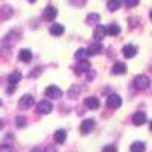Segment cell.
<instances>
[{
  "label": "cell",
  "instance_id": "12",
  "mask_svg": "<svg viewBox=\"0 0 152 152\" xmlns=\"http://www.w3.org/2000/svg\"><path fill=\"white\" fill-rule=\"evenodd\" d=\"M18 58L23 62H29L32 59V52H31L29 49H21L20 52H18Z\"/></svg>",
  "mask_w": 152,
  "mask_h": 152
},
{
  "label": "cell",
  "instance_id": "28",
  "mask_svg": "<svg viewBox=\"0 0 152 152\" xmlns=\"http://www.w3.org/2000/svg\"><path fill=\"white\" fill-rule=\"evenodd\" d=\"M87 79H88V81L94 79V73H93V72H88V76H87Z\"/></svg>",
  "mask_w": 152,
  "mask_h": 152
},
{
  "label": "cell",
  "instance_id": "9",
  "mask_svg": "<svg viewBox=\"0 0 152 152\" xmlns=\"http://www.w3.org/2000/svg\"><path fill=\"white\" fill-rule=\"evenodd\" d=\"M132 123H134L135 126H142V125H145V123H146V114L142 113V111L135 113L134 116H132Z\"/></svg>",
  "mask_w": 152,
  "mask_h": 152
},
{
  "label": "cell",
  "instance_id": "18",
  "mask_svg": "<svg viewBox=\"0 0 152 152\" xmlns=\"http://www.w3.org/2000/svg\"><path fill=\"white\" fill-rule=\"evenodd\" d=\"M88 49V55H99L100 52H102V46L99 44V41L96 44H91L90 47H87Z\"/></svg>",
  "mask_w": 152,
  "mask_h": 152
},
{
  "label": "cell",
  "instance_id": "24",
  "mask_svg": "<svg viewBox=\"0 0 152 152\" xmlns=\"http://www.w3.org/2000/svg\"><path fill=\"white\" fill-rule=\"evenodd\" d=\"M132 152H135V151H145L146 149V146H145V143L143 142H135V143H132L131 145V148H129Z\"/></svg>",
  "mask_w": 152,
  "mask_h": 152
},
{
  "label": "cell",
  "instance_id": "1",
  "mask_svg": "<svg viewBox=\"0 0 152 152\" xmlns=\"http://www.w3.org/2000/svg\"><path fill=\"white\" fill-rule=\"evenodd\" d=\"M134 85H135L137 90H148L149 85H151V79L146 75H138L134 79Z\"/></svg>",
  "mask_w": 152,
  "mask_h": 152
},
{
  "label": "cell",
  "instance_id": "30",
  "mask_svg": "<svg viewBox=\"0 0 152 152\" xmlns=\"http://www.w3.org/2000/svg\"><path fill=\"white\" fill-rule=\"evenodd\" d=\"M149 128H151V131H152V120H151V123H149Z\"/></svg>",
  "mask_w": 152,
  "mask_h": 152
},
{
  "label": "cell",
  "instance_id": "29",
  "mask_svg": "<svg viewBox=\"0 0 152 152\" xmlns=\"http://www.w3.org/2000/svg\"><path fill=\"white\" fill-rule=\"evenodd\" d=\"M2 128H3V122H2V120H0V129H2Z\"/></svg>",
  "mask_w": 152,
  "mask_h": 152
},
{
  "label": "cell",
  "instance_id": "20",
  "mask_svg": "<svg viewBox=\"0 0 152 152\" xmlns=\"http://www.w3.org/2000/svg\"><path fill=\"white\" fill-rule=\"evenodd\" d=\"M85 21H87V24H99V21H100V15L96 14V12H91V14L87 17Z\"/></svg>",
  "mask_w": 152,
  "mask_h": 152
},
{
  "label": "cell",
  "instance_id": "7",
  "mask_svg": "<svg viewBox=\"0 0 152 152\" xmlns=\"http://www.w3.org/2000/svg\"><path fill=\"white\" fill-rule=\"evenodd\" d=\"M84 104L87 108H90V110H97L100 107V102H99V99L94 97V96H90V97H85L84 100Z\"/></svg>",
  "mask_w": 152,
  "mask_h": 152
},
{
  "label": "cell",
  "instance_id": "27",
  "mask_svg": "<svg viewBox=\"0 0 152 152\" xmlns=\"http://www.w3.org/2000/svg\"><path fill=\"white\" fill-rule=\"evenodd\" d=\"M104 152H113V151H116V146H113V145H108V146H104L102 148Z\"/></svg>",
  "mask_w": 152,
  "mask_h": 152
},
{
  "label": "cell",
  "instance_id": "16",
  "mask_svg": "<svg viewBox=\"0 0 152 152\" xmlns=\"http://www.w3.org/2000/svg\"><path fill=\"white\" fill-rule=\"evenodd\" d=\"M88 70H90V62L85 59L79 61V64L76 66V73H82V72H88Z\"/></svg>",
  "mask_w": 152,
  "mask_h": 152
},
{
  "label": "cell",
  "instance_id": "2",
  "mask_svg": "<svg viewBox=\"0 0 152 152\" xmlns=\"http://www.w3.org/2000/svg\"><path fill=\"white\" fill-rule=\"evenodd\" d=\"M122 105V97L119 94H110L107 97V107L111 110H116Z\"/></svg>",
  "mask_w": 152,
  "mask_h": 152
},
{
  "label": "cell",
  "instance_id": "11",
  "mask_svg": "<svg viewBox=\"0 0 152 152\" xmlns=\"http://www.w3.org/2000/svg\"><path fill=\"white\" fill-rule=\"evenodd\" d=\"M18 105H20L21 108H31V107L34 105V97H32L31 94H24V96L20 99Z\"/></svg>",
  "mask_w": 152,
  "mask_h": 152
},
{
  "label": "cell",
  "instance_id": "26",
  "mask_svg": "<svg viewBox=\"0 0 152 152\" xmlns=\"http://www.w3.org/2000/svg\"><path fill=\"white\" fill-rule=\"evenodd\" d=\"M17 126H20V128H23V126H26V119L24 117H17Z\"/></svg>",
  "mask_w": 152,
  "mask_h": 152
},
{
  "label": "cell",
  "instance_id": "21",
  "mask_svg": "<svg viewBox=\"0 0 152 152\" xmlns=\"http://www.w3.org/2000/svg\"><path fill=\"white\" fill-rule=\"evenodd\" d=\"M88 56V49H79L78 52L75 53V58L78 59V61H82V59H85Z\"/></svg>",
  "mask_w": 152,
  "mask_h": 152
},
{
  "label": "cell",
  "instance_id": "14",
  "mask_svg": "<svg viewBox=\"0 0 152 152\" xmlns=\"http://www.w3.org/2000/svg\"><path fill=\"white\" fill-rule=\"evenodd\" d=\"M53 137H55V142L58 143V145H62L66 142V138H67V132L64 131V129H58L55 134H53Z\"/></svg>",
  "mask_w": 152,
  "mask_h": 152
},
{
  "label": "cell",
  "instance_id": "8",
  "mask_svg": "<svg viewBox=\"0 0 152 152\" xmlns=\"http://www.w3.org/2000/svg\"><path fill=\"white\" fill-rule=\"evenodd\" d=\"M122 53H123V56L125 58H134L135 55H137V47L135 46H132V44H126L125 47H123V50H122Z\"/></svg>",
  "mask_w": 152,
  "mask_h": 152
},
{
  "label": "cell",
  "instance_id": "31",
  "mask_svg": "<svg viewBox=\"0 0 152 152\" xmlns=\"http://www.w3.org/2000/svg\"><path fill=\"white\" fill-rule=\"evenodd\" d=\"M29 2H31V3H34V2H35V0H29Z\"/></svg>",
  "mask_w": 152,
  "mask_h": 152
},
{
  "label": "cell",
  "instance_id": "33",
  "mask_svg": "<svg viewBox=\"0 0 152 152\" xmlns=\"http://www.w3.org/2000/svg\"><path fill=\"white\" fill-rule=\"evenodd\" d=\"M0 107H2V100H0Z\"/></svg>",
  "mask_w": 152,
  "mask_h": 152
},
{
  "label": "cell",
  "instance_id": "5",
  "mask_svg": "<svg viewBox=\"0 0 152 152\" xmlns=\"http://www.w3.org/2000/svg\"><path fill=\"white\" fill-rule=\"evenodd\" d=\"M107 34H108V28H105L104 24H99V26L96 28V31H94V40L100 43L107 37Z\"/></svg>",
  "mask_w": 152,
  "mask_h": 152
},
{
  "label": "cell",
  "instance_id": "32",
  "mask_svg": "<svg viewBox=\"0 0 152 152\" xmlns=\"http://www.w3.org/2000/svg\"><path fill=\"white\" fill-rule=\"evenodd\" d=\"M151 20H152V11H151Z\"/></svg>",
  "mask_w": 152,
  "mask_h": 152
},
{
  "label": "cell",
  "instance_id": "19",
  "mask_svg": "<svg viewBox=\"0 0 152 152\" xmlns=\"http://www.w3.org/2000/svg\"><path fill=\"white\" fill-rule=\"evenodd\" d=\"M79 93H81V87H79V85H72V88L67 91V96H69L70 99H75V97L79 96Z\"/></svg>",
  "mask_w": 152,
  "mask_h": 152
},
{
  "label": "cell",
  "instance_id": "13",
  "mask_svg": "<svg viewBox=\"0 0 152 152\" xmlns=\"http://www.w3.org/2000/svg\"><path fill=\"white\" fill-rule=\"evenodd\" d=\"M111 72H113V75H123V73H126L125 62H116V64L113 66Z\"/></svg>",
  "mask_w": 152,
  "mask_h": 152
},
{
  "label": "cell",
  "instance_id": "22",
  "mask_svg": "<svg viewBox=\"0 0 152 152\" xmlns=\"http://www.w3.org/2000/svg\"><path fill=\"white\" fill-rule=\"evenodd\" d=\"M122 5V0H108V9L110 11H117Z\"/></svg>",
  "mask_w": 152,
  "mask_h": 152
},
{
  "label": "cell",
  "instance_id": "23",
  "mask_svg": "<svg viewBox=\"0 0 152 152\" xmlns=\"http://www.w3.org/2000/svg\"><path fill=\"white\" fill-rule=\"evenodd\" d=\"M108 34L113 35V37L119 35L120 34V26H119V24H110V26H108Z\"/></svg>",
  "mask_w": 152,
  "mask_h": 152
},
{
  "label": "cell",
  "instance_id": "4",
  "mask_svg": "<svg viewBox=\"0 0 152 152\" xmlns=\"http://www.w3.org/2000/svg\"><path fill=\"white\" fill-rule=\"evenodd\" d=\"M52 110H53V107L49 100H41V102L37 105V113L38 114H49V113H52Z\"/></svg>",
  "mask_w": 152,
  "mask_h": 152
},
{
  "label": "cell",
  "instance_id": "3",
  "mask_svg": "<svg viewBox=\"0 0 152 152\" xmlns=\"http://www.w3.org/2000/svg\"><path fill=\"white\" fill-rule=\"evenodd\" d=\"M44 94H46V97H49V99H59V97L62 96V91H61V88H58V87H55V85H50V87L46 88Z\"/></svg>",
  "mask_w": 152,
  "mask_h": 152
},
{
  "label": "cell",
  "instance_id": "17",
  "mask_svg": "<svg viewBox=\"0 0 152 152\" xmlns=\"http://www.w3.org/2000/svg\"><path fill=\"white\" fill-rule=\"evenodd\" d=\"M50 34L55 35V37L62 35L64 34V26H62V24H52V26H50Z\"/></svg>",
  "mask_w": 152,
  "mask_h": 152
},
{
  "label": "cell",
  "instance_id": "15",
  "mask_svg": "<svg viewBox=\"0 0 152 152\" xmlns=\"http://www.w3.org/2000/svg\"><path fill=\"white\" fill-rule=\"evenodd\" d=\"M20 79H21V73H20V72H12V73L8 76V82H9V85H15V84H18Z\"/></svg>",
  "mask_w": 152,
  "mask_h": 152
},
{
  "label": "cell",
  "instance_id": "6",
  "mask_svg": "<svg viewBox=\"0 0 152 152\" xmlns=\"http://www.w3.org/2000/svg\"><path fill=\"white\" fill-rule=\"evenodd\" d=\"M58 15V11L53 8V6H47L44 11H43V18L47 20V21H52L55 20V17Z\"/></svg>",
  "mask_w": 152,
  "mask_h": 152
},
{
  "label": "cell",
  "instance_id": "25",
  "mask_svg": "<svg viewBox=\"0 0 152 152\" xmlns=\"http://www.w3.org/2000/svg\"><path fill=\"white\" fill-rule=\"evenodd\" d=\"M125 3L128 8H135L138 3H140V0H125Z\"/></svg>",
  "mask_w": 152,
  "mask_h": 152
},
{
  "label": "cell",
  "instance_id": "10",
  "mask_svg": "<svg viewBox=\"0 0 152 152\" xmlns=\"http://www.w3.org/2000/svg\"><path fill=\"white\" fill-rule=\"evenodd\" d=\"M94 128V120L93 119H87L81 123V132L82 134H88V132H91V129Z\"/></svg>",
  "mask_w": 152,
  "mask_h": 152
}]
</instances>
